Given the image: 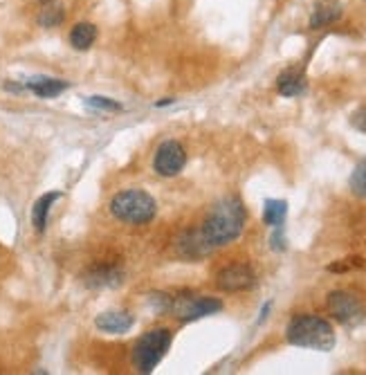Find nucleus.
<instances>
[{
	"label": "nucleus",
	"instance_id": "f257e3e1",
	"mask_svg": "<svg viewBox=\"0 0 366 375\" xmlns=\"http://www.w3.org/2000/svg\"><path fill=\"white\" fill-rule=\"evenodd\" d=\"M245 220H248V211H245L243 203L238 201L236 196H229L213 205V209L209 211V216L205 218L198 234H200L202 241L213 250V247L234 243L236 238L243 234Z\"/></svg>",
	"mask_w": 366,
	"mask_h": 375
},
{
	"label": "nucleus",
	"instance_id": "f03ea898",
	"mask_svg": "<svg viewBox=\"0 0 366 375\" xmlns=\"http://www.w3.org/2000/svg\"><path fill=\"white\" fill-rule=\"evenodd\" d=\"M285 339H288L292 346L322 350V353H328V350H332L337 344L335 328L330 326V322H326L324 317H317V315L294 317L288 324V328H285Z\"/></svg>",
	"mask_w": 366,
	"mask_h": 375
},
{
	"label": "nucleus",
	"instance_id": "7ed1b4c3",
	"mask_svg": "<svg viewBox=\"0 0 366 375\" xmlns=\"http://www.w3.org/2000/svg\"><path fill=\"white\" fill-rule=\"evenodd\" d=\"M110 214L126 222V225H146L155 218L157 203L153 196H148L142 189H126L119 191L110 201Z\"/></svg>",
	"mask_w": 366,
	"mask_h": 375
},
{
	"label": "nucleus",
	"instance_id": "20e7f679",
	"mask_svg": "<svg viewBox=\"0 0 366 375\" xmlns=\"http://www.w3.org/2000/svg\"><path fill=\"white\" fill-rule=\"evenodd\" d=\"M173 341V333L169 328H153L144 333L133 348V364L140 373H153L155 366L164 360L166 350Z\"/></svg>",
	"mask_w": 366,
	"mask_h": 375
},
{
	"label": "nucleus",
	"instance_id": "39448f33",
	"mask_svg": "<svg viewBox=\"0 0 366 375\" xmlns=\"http://www.w3.org/2000/svg\"><path fill=\"white\" fill-rule=\"evenodd\" d=\"M326 308L344 326H357L366 319V310L362 306V301L357 299L353 292H346V290L330 292L328 299H326Z\"/></svg>",
	"mask_w": 366,
	"mask_h": 375
},
{
	"label": "nucleus",
	"instance_id": "423d86ee",
	"mask_svg": "<svg viewBox=\"0 0 366 375\" xmlns=\"http://www.w3.org/2000/svg\"><path fill=\"white\" fill-rule=\"evenodd\" d=\"M187 164V151L178 140H166L155 151L153 157V169L162 178H173L178 175Z\"/></svg>",
	"mask_w": 366,
	"mask_h": 375
},
{
	"label": "nucleus",
	"instance_id": "0eeeda50",
	"mask_svg": "<svg viewBox=\"0 0 366 375\" xmlns=\"http://www.w3.org/2000/svg\"><path fill=\"white\" fill-rule=\"evenodd\" d=\"M254 283H257V276H254L252 268L241 266V263L220 270L216 276V285L222 292H243V290L254 288Z\"/></svg>",
	"mask_w": 366,
	"mask_h": 375
},
{
	"label": "nucleus",
	"instance_id": "6e6552de",
	"mask_svg": "<svg viewBox=\"0 0 366 375\" xmlns=\"http://www.w3.org/2000/svg\"><path fill=\"white\" fill-rule=\"evenodd\" d=\"M222 310V301L213 297H196V299H182L176 303V315L182 322H196L207 315H216Z\"/></svg>",
	"mask_w": 366,
	"mask_h": 375
},
{
	"label": "nucleus",
	"instance_id": "1a4fd4ad",
	"mask_svg": "<svg viewBox=\"0 0 366 375\" xmlns=\"http://www.w3.org/2000/svg\"><path fill=\"white\" fill-rule=\"evenodd\" d=\"M94 326L106 335H124L133 328V317L124 310H108L94 319Z\"/></svg>",
	"mask_w": 366,
	"mask_h": 375
},
{
	"label": "nucleus",
	"instance_id": "9d476101",
	"mask_svg": "<svg viewBox=\"0 0 366 375\" xmlns=\"http://www.w3.org/2000/svg\"><path fill=\"white\" fill-rule=\"evenodd\" d=\"M276 90L283 97H299L306 92V75L299 68H288L276 77Z\"/></svg>",
	"mask_w": 366,
	"mask_h": 375
},
{
	"label": "nucleus",
	"instance_id": "9b49d317",
	"mask_svg": "<svg viewBox=\"0 0 366 375\" xmlns=\"http://www.w3.org/2000/svg\"><path fill=\"white\" fill-rule=\"evenodd\" d=\"M66 21V5L61 0H41L36 12V23L45 29L59 27Z\"/></svg>",
	"mask_w": 366,
	"mask_h": 375
},
{
	"label": "nucleus",
	"instance_id": "f8f14e48",
	"mask_svg": "<svg viewBox=\"0 0 366 375\" xmlns=\"http://www.w3.org/2000/svg\"><path fill=\"white\" fill-rule=\"evenodd\" d=\"M27 90H31L36 97L41 99H52V97H59L61 92H66L70 83L63 81V79H52V77H34L29 79L25 83Z\"/></svg>",
	"mask_w": 366,
	"mask_h": 375
},
{
	"label": "nucleus",
	"instance_id": "ddd939ff",
	"mask_svg": "<svg viewBox=\"0 0 366 375\" xmlns=\"http://www.w3.org/2000/svg\"><path fill=\"white\" fill-rule=\"evenodd\" d=\"M122 276V270L117 268H94L86 274L83 281L88 288H117L124 281Z\"/></svg>",
	"mask_w": 366,
	"mask_h": 375
},
{
	"label": "nucleus",
	"instance_id": "4468645a",
	"mask_svg": "<svg viewBox=\"0 0 366 375\" xmlns=\"http://www.w3.org/2000/svg\"><path fill=\"white\" fill-rule=\"evenodd\" d=\"M61 198L59 191H50V194H43L38 201L31 207V225L38 231V234H43L45 227H47V216H50V209L52 205L57 203Z\"/></svg>",
	"mask_w": 366,
	"mask_h": 375
},
{
	"label": "nucleus",
	"instance_id": "2eb2a0df",
	"mask_svg": "<svg viewBox=\"0 0 366 375\" xmlns=\"http://www.w3.org/2000/svg\"><path fill=\"white\" fill-rule=\"evenodd\" d=\"M94 41H97V25H92V23H77L70 29V45L79 52L90 50Z\"/></svg>",
	"mask_w": 366,
	"mask_h": 375
},
{
	"label": "nucleus",
	"instance_id": "dca6fc26",
	"mask_svg": "<svg viewBox=\"0 0 366 375\" xmlns=\"http://www.w3.org/2000/svg\"><path fill=\"white\" fill-rule=\"evenodd\" d=\"M341 18V5L337 3H324L310 16V29H322L326 25H332Z\"/></svg>",
	"mask_w": 366,
	"mask_h": 375
},
{
	"label": "nucleus",
	"instance_id": "f3484780",
	"mask_svg": "<svg viewBox=\"0 0 366 375\" xmlns=\"http://www.w3.org/2000/svg\"><path fill=\"white\" fill-rule=\"evenodd\" d=\"M288 216V203L285 201H265L263 207V222L270 227H283Z\"/></svg>",
	"mask_w": 366,
	"mask_h": 375
},
{
	"label": "nucleus",
	"instance_id": "a211bd4d",
	"mask_svg": "<svg viewBox=\"0 0 366 375\" xmlns=\"http://www.w3.org/2000/svg\"><path fill=\"white\" fill-rule=\"evenodd\" d=\"M348 187L357 198H366V157H362L348 178Z\"/></svg>",
	"mask_w": 366,
	"mask_h": 375
},
{
	"label": "nucleus",
	"instance_id": "6ab92c4d",
	"mask_svg": "<svg viewBox=\"0 0 366 375\" xmlns=\"http://www.w3.org/2000/svg\"><path fill=\"white\" fill-rule=\"evenodd\" d=\"M86 106L94 110H122V103H117L108 97H88L86 99Z\"/></svg>",
	"mask_w": 366,
	"mask_h": 375
},
{
	"label": "nucleus",
	"instance_id": "aec40b11",
	"mask_svg": "<svg viewBox=\"0 0 366 375\" xmlns=\"http://www.w3.org/2000/svg\"><path fill=\"white\" fill-rule=\"evenodd\" d=\"M353 268H364V261L362 259H346L341 263H332V266H328L330 272H346V270H353Z\"/></svg>",
	"mask_w": 366,
	"mask_h": 375
},
{
	"label": "nucleus",
	"instance_id": "412c9836",
	"mask_svg": "<svg viewBox=\"0 0 366 375\" xmlns=\"http://www.w3.org/2000/svg\"><path fill=\"white\" fill-rule=\"evenodd\" d=\"M351 124L355 126L357 131L366 133V108H360V110H355V113H353V117H351Z\"/></svg>",
	"mask_w": 366,
	"mask_h": 375
},
{
	"label": "nucleus",
	"instance_id": "4be33fe9",
	"mask_svg": "<svg viewBox=\"0 0 366 375\" xmlns=\"http://www.w3.org/2000/svg\"><path fill=\"white\" fill-rule=\"evenodd\" d=\"M274 236H272V247L274 250H285V238H283V231L281 227H274Z\"/></svg>",
	"mask_w": 366,
	"mask_h": 375
},
{
	"label": "nucleus",
	"instance_id": "5701e85b",
	"mask_svg": "<svg viewBox=\"0 0 366 375\" xmlns=\"http://www.w3.org/2000/svg\"><path fill=\"white\" fill-rule=\"evenodd\" d=\"M270 308H272V306H270V303H265V306H263V310H261V317H259V324H261V322H263V319L267 317V313H270Z\"/></svg>",
	"mask_w": 366,
	"mask_h": 375
}]
</instances>
